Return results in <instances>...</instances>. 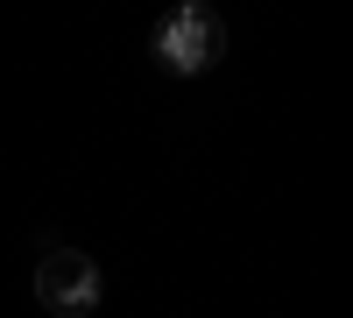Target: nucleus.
Listing matches in <instances>:
<instances>
[{
	"label": "nucleus",
	"instance_id": "1",
	"mask_svg": "<svg viewBox=\"0 0 353 318\" xmlns=\"http://www.w3.org/2000/svg\"><path fill=\"white\" fill-rule=\"evenodd\" d=\"M149 50L163 57V71H176V78H198V71H212L219 57H226V21L212 14V8H170L163 21H156V36H149Z\"/></svg>",
	"mask_w": 353,
	"mask_h": 318
},
{
	"label": "nucleus",
	"instance_id": "2",
	"mask_svg": "<svg viewBox=\"0 0 353 318\" xmlns=\"http://www.w3.org/2000/svg\"><path fill=\"white\" fill-rule=\"evenodd\" d=\"M99 262L85 248H50L43 262H36V297H43V311H57V318H85L99 304Z\"/></svg>",
	"mask_w": 353,
	"mask_h": 318
}]
</instances>
